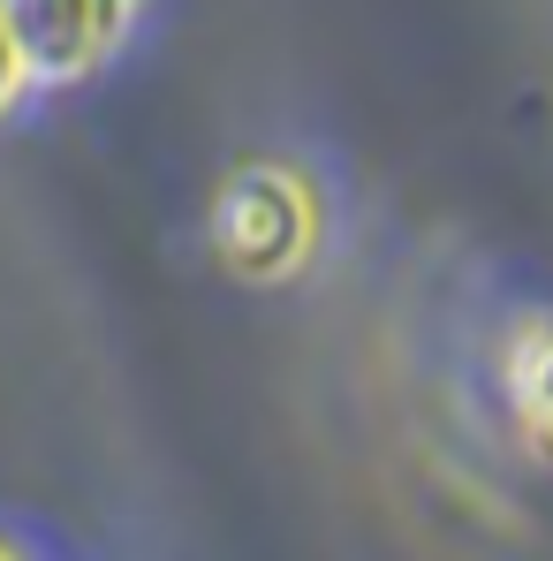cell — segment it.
Wrapping results in <instances>:
<instances>
[{
	"mask_svg": "<svg viewBox=\"0 0 553 561\" xmlns=\"http://www.w3.org/2000/svg\"><path fill=\"white\" fill-rule=\"evenodd\" d=\"M500 387H508V417H516V440L553 463V304L516 319L508 350H500Z\"/></svg>",
	"mask_w": 553,
	"mask_h": 561,
	"instance_id": "3",
	"label": "cell"
},
{
	"mask_svg": "<svg viewBox=\"0 0 553 561\" xmlns=\"http://www.w3.org/2000/svg\"><path fill=\"white\" fill-rule=\"evenodd\" d=\"M0 561H15V554H8V547H0Z\"/></svg>",
	"mask_w": 553,
	"mask_h": 561,
	"instance_id": "5",
	"label": "cell"
},
{
	"mask_svg": "<svg viewBox=\"0 0 553 561\" xmlns=\"http://www.w3.org/2000/svg\"><path fill=\"white\" fill-rule=\"evenodd\" d=\"M205 236H212V259L235 280L274 288V280L303 274L311 251H319V197L280 160H243L228 183L212 190Z\"/></svg>",
	"mask_w": 553,
	"mask_h": 561,
	"instance_id": "1",
	"label": "cell"
},
{
	"mask_svg": "<svg viewBox=\"0 0 553 561\" xmlns=\"http://www.w3.org/2000/svg\"><path fill=\"white\" fill-rule=\"evenodd\" d=\"M31 92V77H23V61H15V38H8V23H0V114L15 106V99Z\"/></svg>",
	"mask_w": 553,
	"mask_h": 561,
	"instance_id": "4",
	"label": "cell"
},
{
	"mask_svg": "<svg viewBox=\"0 0 553 561\" xmlns=\"http://www.w3.org/2000/svg\"><path fill=\"white\" fill-rule=\"evenodd\" d=\"M129 15L137 0H0V23L31 84H84L122 46Z\"/></svg>",
	"mask_w": 553,
	"mask_h": 561,
	"instance_id": "2",
	"label": "cell"
}]
</instances>
